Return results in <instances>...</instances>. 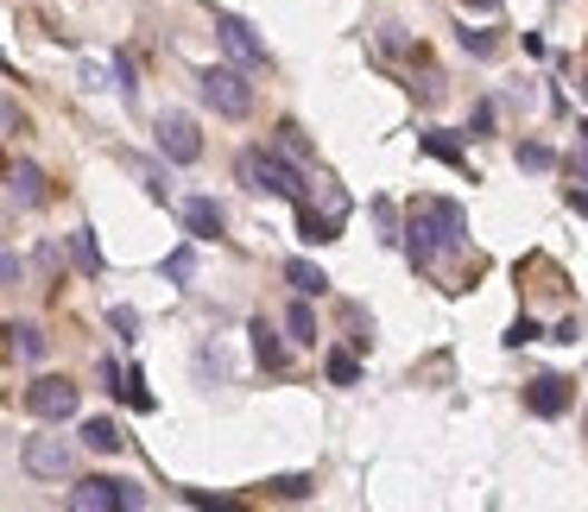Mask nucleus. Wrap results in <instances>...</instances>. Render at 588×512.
Masks as SVG:
<instances>
[{"instance_id":"1","label":"nucleus","mask_w":588,"mask_h":512,"mask_svg":"<svg viewBox=\"0 0 588 512\" xmlns=\"http://www.w3.org/2000/svg\"><path fill=\"white\" fill-rule=\"evenodd\" d=\"M462 209L455 203H443V197H431V203H418L412 209V259L418 266H431L443 247H462Z\"/></svg>"},{"instance_id":"2","label":"nucleus","mask_w":588,"mask_h":512,"mask_svg":"<svg viewBox=\"0 0 588 512\" xmlns=\"http://www.w3.org/2000/svg\"><path fill=\"white\" fill-rule=\"evenodd\" d=\"M196 96L209 101L216 115L247 120V108H254V82H247L241 63H209V70H196Z\"/></svg>"},{"instance_id":"3","label":"nucleus","mask_w":588,"mask_h":512,"mask_svg":"<svg viewBox=\"0 0 588 512\" xmlns=\"http://www.w3.org/2000/svg\"><path fill=\"white\" fill-rule=\"evenodd\" d=\"M241 178L254 184V190H266V197H285L297 203L311 184H304V171L297 165H285L278 152H266V146H254V152H241Z\"/></svg>"},{"instance_id":"4","label":"nucleus","mask_w":588,"mask_h":512,"mask_svg":"<svg viewBox=\"0 0 588 512\" xmlns=\"http://www.w3.org/2000/svg\"><path fill=\"white\" fill-rule=\"evenodd\" d=\"M82 393H77V380H63V374H45L26 386V412L39 417V424H63V417H77Z\"/></svg>"},{"instance_id":"5","label":"nucleus","mask_w":588,"mask_h":512,"mask_svg":"<svg viewBox=\"0 0 588 512\" xmlns=\"http://www.w3.org/2000/svg\"><path fill=\"white\" fill-rule=\"evenodd\" d=\"M26 474H39V481H63V474L77 469V450L63 443V436H26V450H20Z\"/></svg>"},{"instance_id":"6","label":"nucleus","mask_w":588,"mask_h":512,"mask_svg":"<svg viewBox=\"0 0 588 512\" xmlns=\"http://www.w3.org/2000/svg\"><path fill=\"white\" fill-rule=\"evenodd\" d=\"M153 139H158V152L171 158V165H196V158H203V134H196L190 115H158Z\"/></svg>"},{"instance_id":"7","label":"nucleus","mask_w":588,"mask_h":512,"mask_svg":"<svg viewBox=\"0 0 588 512\" xmlns=\"http://www.w3.org/2000/svg\"><path fill=\"white\" fill-rule=\"evenodd\" d=\"M216 39L228 45V58L241 63V70H259V63H266V45H259V32L247 20H235V13H222L216 20Z\"/></svg>"},{"instance_id":"8","label":"nucleus","mask_w":588,"mask_h":512,"mask_svg":"<svg viewBox=\"0 0 588 512\" xmlns=\"http://www.w3.org/2000/svg\"><path fill=\"white\" fill-rule=\"evenodd\" d=\"M569 398H576V386H569L564 374H538L526 386V412H538V417H564L569 412Z\"/></svg>"},{"instance_id":"9","label":"nucleus","mask_w":588,"mask_h":512,"mask_svg":"<svg viewBox=\"0 0 588 512\" xmlns=\"http://www.w3.org/2000/svg\"><path fill=\"white\" fill-rule=\"evenodd\" d=\"M70 512H120V481L108 474H82L70 488Z\"/></svg>"},{"instance_id":"10","label":"nucleus","mask_w":588,"mask_h":512,"mask_svg":"<svg viewBox=\"0 0 588 512\" xmlns=\"http://www.w3.org/2000/svg\"><path fill=\"white\" fill-rule=\"evenodd\" d=\"M184 228L196 240H222V203L216 197H190L184 203Z\"/></svg>"},{"instance_id":"11","label":"nucleus","mask_w":588,"mask_h":512,"mask_svg":"<svg viewBox=\"0 0 588 512\" xmlns=\"http://www.w3.org/2000/svg\"><path fill=\"white\" fill-rule=\"evenodd\" d=\"M7 178H13V203H26V209H39V203H45V171H39V165H26V158H20Z\"/></svg>"},{"instance_id":"12","label":"nucleus","mask_w":588,"mask_h":512,"mask_svg":"<svg viewBox=\"0 0 588 512\" xmlns=\"http://www.w3.org/2000/svg\"><path fill=\"white\" fill-rule=\"evenodd\" d=\"M120 443H127V436H120V424H115V417H89V424H82V450L115 455Z\"/></svg>"},{"instance_id":"13","label":"nucleus","mask_w":588,"mask_h":512,"mask_svg":"<svg viewBox=\"0 0 588 512\" xmlns=\"http://www.w3.org/2000/svg\"><path fill=\"white\" fill-rule=\"evenodd\" d=\"M285 278H292L297 297H323V292H330V273H323V266H311V259H292V266H285Z\"/></svg>"},{"instance_id":"14","label":"nucleus","mask_w":588,"mask_h":512,"mask_svg":"<svg viewBox=\"0 0 588 512\" xmlns=\"http://www.w3.org/2000/svg\"><path fill=\"white\" fill-rule=\"evenodd\" d=\"M285 335H292L297 348H311V342H316V311H311V297H292V311H285Z\"/></svg>"},{"instance_id":"15","label":"nucleus","mask_w":588,"mask_h":512,"mask_svg":"<svg viewBox=\"0 0 588 512\" xmlns=\"http://www.w3.org/2000/svg\"><path fill=\"white\" fill-rule=\"evenodd\" d=\"M7 348H13L20 361H39L45 355V329L39 323H7Z\"/></svg>"},{"instance_id":"16","label":"nucleus","mask_w":588,"mask_h":512,"mask_svg":"<svg viewBox=\"0 0 588 512\" xmlns=\"http://www.w3.org/2000/svg\"><path fill=\"white\" fill-rule=\"evenodd\" d=\"M247 335H254V355H259V367H285V348H278V329L273 323H247Z\"/></svg>"},{"instance_id":"17","label":"nucleus","mask_w":588,"mask_h":512,"mask_svg":"<svg viewBox=\"0 0 588 512\" xmlns=\"http://www.w3.org/2000/svg\"><path fill=\"white\" fill-rule=\"evenodd\" d=\"M70 259H77L82 273L96 278L101 273V247H96V228H77V235H70Z\"/></svg>"},{"instance_id":"18","label":"nucleus","mask_w":588,"mask_h":512,"mask_svg":"<svg viewBox=\"0 0 588 512\" xmlns=\"http://www.w3.org/2000/svg\"><path fill=\"white\" fill-rule=\"evenodd\" d=\"M266 493L273 500H311V474H278V481H266Z\"/></svg>"},{"instance_id":"19","label":"nucleus","mask_w":588,"mask_h":512,"mask_svg":"<svg viewBox=\"0 0 588 512\" xmlns=\"http://www.w3.org/2000/svg\"><path fill=\"white\" fill-rule=\"evenodd\" d=\"M330 380H335V386H354V380H361V361H354L349 348H335V355H330Z\"/></svg>"},{"instance_id":"20","label":"nucleus","mask_w":588,"mask_h":512,"mask_svg":"<svg viewBox=\"0 0 588 512\" xmlns=\"http://www.w3.org/2000/svg\"><path fill=\"white\" fill-rule=\"evenodd\" d=\"M278 152H311V139H304V127H297V120H285V127H278Z\"/></svg>"},{"instance_id":"21","label":"nucleus","mask_w":588,"mask_h":512,"mask_svg":"<svg viewBox=\"0 0 588 512\" xmlns=\"http://www.w3.org/2000/svg\"><path fill=\"white\" fill-rule=\"evenodd\" d=\"M0 134H26V115H20V101H7V96H0Z\"/></svg>"},{"instance_id":"22","label":"nucleus","mask_w":588,"mask_h":512,"mask_svg":"<svg viewBox=\"0 0 588 512\" xmlns=\"http://www.w3.org/2000/svg\"><path fill=\"white\" fill-rule=\"evenodd\" d=\"M424 152H437V158H450V165H462V152H455V139H443V134H424Z\"/></svg>"},{"instance_id":"23","label":"nucleus","mask_w":588,"mask_h":512,"mask_svg":"<svg viewBox=\"0 0 588 512\" xmlns=\"http://www.w3.org/2000/svg\"><path fill=\"white\" fill-rule=\"evenodd\" d=\"M519 165H526V171H550V152L545 146H519Z\"/></svg>"},{"instance_id":"24","label":"nucleus","mask_w":588,"mask_h":512,"mask_svg":"<svg viewBox=\"0 0 588 512\" xmlns=\"http://www.w3.org/2000/svg\"><path fill=\"white\" fill-rule=\"evenodd\" d=\"M462 45H469L474 58H488V51H493V39H488V32H474V26H462Z\"/></svg>"},{"instance_id":"25","label":"nucleus","mask_w":588,"mask_h":512,"mask_svg":"<svg viewBox=\"0 0 588 512\" xmlns=\"http://www.w3.org/2000/svg\"><path fill=\"white\" fill-rule=\"evenodd\" d=\"M146 506V488H134V481H120V512H139Z\"/></svg>"},{"instance_id":"26","label":"nucleus","mask_w":588,"mask_h":512,"mask_svg":"<svg viewBox=\"0 0 588 512\" xmlns=\"http://www.w3.org/2000/svg\"><path fill=\"white\" fill-rule=\"evenodd\" d=\"M108 323H115V329H120V335H134V329H139V316H134V311H127V304H115V311H108Z\"/></svg>"},{"instance_id":"27","label":"nucleus","mask_w":588,"mask_h":512,"mask_svg":"<svg viewBox=\"0 0 588 512\" xmlns=\"http://www.w3.org/2000/svg\"><path fill=\"white\" fill-rule=\"evenodd\" d=\"M32 259H39V273H45V285H51V278H58V247H39V254H32Z\"/></svg>"},{"instance_id":"28","label":"nucleus","mask_w":588,"mask_h":512,"mask_svg":"<svg viewBox=\"0 0 588 512\" xmlns=\"http://www.w3.org/2000/svg\"><path fill=\"white\" fill-rule=\"evenodd\" d=\"M531 335H538V323H531V316H519V323H512V329H507V342H512V348H519V342H531Z\"/></svg>"},{"instance_id":"29","label":"nucleus","mask_w":588,"mask_h":512,"mask_svg":"<svg viewBox=\"0 0 588 512\" xmlns=\"http://www.w3.org/2000/svg\"><path fill=\"white\" fill-rule=\"evenodd\" d=\"M0 285H20V259L7 254V247H0Z\"/></svg>"},{"instance_id":"30","label":"nucleus","mask_w":588,"mask_h":512,"mask_svg":"<svg viewBox=\"0 0 588 512\" xmlns=\"http://www.w3.org/2000/svg\"><path fill=\"white\" fill-rule=\"evenodd\" d=\"M569 171H576V178H588V127H582V146H576V158H569Z\"/></svg>"},{"instance_id":"31","label":"nucleus","mask_w":588,"mask_h":512,"mask_svg":"<svg viewBox=\"0 0 588 512\" xmlns=\"http://www.w3.org/2000/svg\"><path fill=\"white\" fill-rule=\"evenodd\" d=\"M469 7H500V0H469Z\"/></svg>"},{"instance_id":"32","label":"nucleus","mask_w":588,"mask_h":512,"mask_svg":"<svg viewBox=\"0 0 588 512\" xmlns=\"http://www.w3.org/2000/svg\"><path fill=\"white\" fill-rule=\"evenodd\" d=\"M582 101H588V70H582Z\"/></svg>"},{"instance_id":"33","label":"nucleus","mask_w":588,"mask_h":512,"mask_svg":"<svg viewBox=\"0 0 588 512\" xmlns=\"http://www.w3.org/2000/svg\"><path fill=\"white\" fill-rule=\"evenodd\" d=\"M582 431H588V417H582Z\"/></svg>"},{"instance_id":"34","label":"nucleus","mask_w":588,"mask_h":512,"mask_svg":"<svg viewBox=\"0 0 588 512\" xmlns=\"http://www.w3.org/2000/svg\"><path fill=\"white\" fill-rule=\"evenodd\" d=\"M0 171H7V165H0Z\"/></svg>"}]
</instances>
